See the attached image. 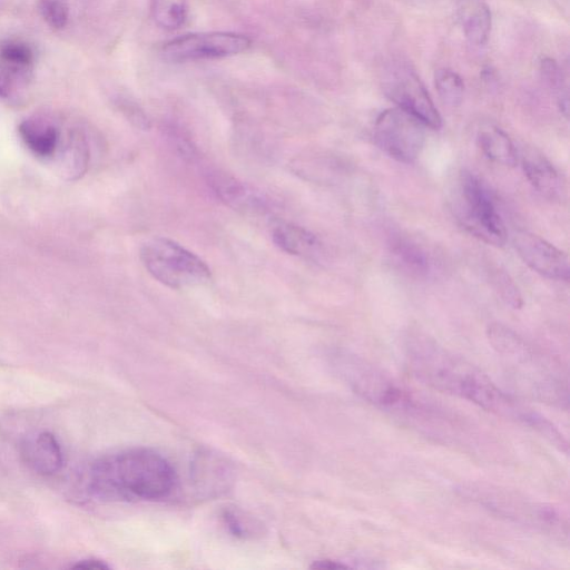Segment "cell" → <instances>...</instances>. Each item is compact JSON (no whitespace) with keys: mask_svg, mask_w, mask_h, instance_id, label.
Segmentation results:
<instances>
[{"mask_svg":"<svg viewBox=\"0 0 570 570\" xmlns=\"http://www.w3.org/2000/svg\"><path fill=\"white\" fill-rule=\"evenodd\" d=\"M461 494L484 509L542 533L568 538V521L557 508L527 499L518 492L485 483H469Z\"/></svg>","mask_w":570,"mask_h":570,"instance_id":"cell-5","label":"cell"},{"mask_svg":"<svg viewBox=\"0 0 570 570\" xmlns=\"http://www.w3.org/2000/svg\"><path fill=\"white\" fill-rule=\"evenodd\" d=\"M140 261L156 281L173 289L204 285L212 277L210 268L200 257L167 237L144 243Z\"/></svg>","mask_w":570,"mask_h":570,"instance_id":"cell-6","label":"cell"},{"mask_svg":"<svg viewBox=\"0 0 570 570\" xmlns=\"http://www.w3.org/2000/svg\"><path fill=\"white\" fill-rule=\"evenodd\" d=\"M250 46L252 39L238 32H194L167 41L161 55L171 62L215 60L243 53Z\"/></svg>","mask_w":570,"mask_h":570,"instance_id":"cell-10","label":"cell"},{"mask_svg":"<svg viewBox=\"0 0 570 570\" xmlns=\"http://www.w3.org/2000/svg\"><path fill=\"white\" fill-rule=\"evenodd\" d=\"M522 168L529 183L543 196L554 198L560 194V178L553 165L537 149L522 154Z\"/></svg>","mask_w":570,"mask_h":570,"instance_id":"cell-18","label":"cell"},{"mask_svg":"<svg viewBox=\"0 0 570 570\" xmlns=\"http://www.w3.org/2000/svg\"><path fill=\"white\" fill-rule=\"evenodd\" d=\"M79 3H81L82 6H87L88 3H90L91 1L94 0H78Z\"/></svg>","mask_w":570,"mask_h":570,"instance_id":"cell-31","label":"cell"},{"mask_svg":"<svg viewBox=\"0 0 570 570\" xmlns=\"http://www.w3.org/2000/svg\"><path fill=\"white\" fill-rule=\"evenodd\" d=\"M488 337L518 387L530 397L568 409L569 390L562 370L522 337L501 324L488 327Z\"/></svg>","mask_w":570,"mask_h":570,"instance_id":"cell-3","label":"cell"},{"mask_svg":"<svg viewBox=\"0 0 570 570\" xmlns=\"http://www.w3.org/2000/svg\"><path fill=\"white\" fill-rule=\"evenodd\" d=\"M176 471L161 454L145 448L124 450L96 460L88 489L105 500H159L176 488Z\"/></svg>","mask_w":570,"mask_h":570,"instance_id":"cell-2","label":"cell"},{"mask_svg":"<svg viewBox=\"0 0 570 570\" xmlns=\"http://www.w3.org/2000/svg\"><path fill=\"white\" fill-rule=\"evenodd\" d=\"M385 96L396 107L419 119L425 127L439 129L442 119L417 73L406 62H394L383 73Z\"/></svg>","mask_w":570,"mask_h":570,"instance_id":"cell-8","label":"cell"},{"mask_svg":"<svg viewBox=\"0 0 570 570\" xmlns=\"http://www.w3.org/2000/svg\"><path fill=\"white\" fill-rule=\"evenodd\" d=\"M21 455L31 470L42 475L57 473L63 463L61 446L50 432H39L27 438L21 444Z\"/></svg>","mask_w":570,"mask_h":570,"instance_id":"cell-16","label":"cell"},{"mask_svg":"<svg viewBox=\"0 0 570 570\" xmlns=\"http://www.w3.org/2000/svg\"><path fill=\"white\" fill-rule=\"evenodd\" d=\"M332 363L354 393L385 412L416 420L441 414L389 373L362 357L338 354Z\"/></svg>","mask_w":570,"mask_h":570,"instance_id":"cell-4","label":"cell"},{"mask_svg":"<svg viewBox=\"0 0 570 570\" xmlns=\"http://www.w3.org/2000/svg\"><path fill=\"white\" fill-rule=\"evenodd\" d=\"M51 161L56 165L57 171L68 180H76L85 175L90 161V145L86 130L78 125L67 127Z\"/></svg>","mask_w":570,"mask_h":570,"instance_id":"cell-13","label":"cell"},{"mask_svg":"<svg viewBox=\"0 0 570 570\" xmlns=\"http://www.w3.org/2000/svg\"><path fill=\"white\" fill-rule=\"evenodd\" d=\"M434 86L441 101L449 107H458L463 99L464 83L453 70L440 68L434 72Z\"/></svg>","mask_w":570,"mask_h":570,"instance_id":"cell-24","label":"cell"},{"mask_svg":"<svg viewBox=\"0 0 570 570\" xmlns=\"http://www.w3.org/2000/svg\"><path fill=\"white\" fill-rule=\"evenodd\" d=\"M425 126L399 107L382 111L374 124V141L397 161L411 164L425 144Z\"/></svg>","mask_w":570,"mask_h":570,"instance_id":"cell-9","label":"cell"},{"mask_svg":"<svg viewBox=\"0 0 570 570\" xmlns=\"http://www.w3.org/2000/svg\"><path fill=\"white\" fill-rule=\"evenodd\" d=\"M149 11L154 22L161 29H179L188 17L187 0H149Z\"/></svg>","mask_w":570,"mask_h":570,"instance_id":"cell-23","label":"cell"},{"mask_svg":"<svg viewBox=\"0 0 570 570\" xmlns=\"http://www.w3.org/2000/svg\"><path fill=\"white\" fill-rule=\"evenodd\" d=\"M405 358L413 376L428 386L522 423L559 451H568V441L544 415L502 391L475 365L449 352L428 336H409L405 343Z\"/></svg>","mask_w":570,"mask_h":570,"instance_id":"cell-1","label":"cell"},{"mask_svg":"<svg viewBox=\"0 0 570 570\" xmlns=\"http://www.w3.org/2000/svg\"><path fill=\"white\" fill-rule=\"evenodd\" d=\"M274 244L284 253L303 258H314L322 244L308 229L292 223H277L272 229Z\"/></svg>","mask_w":570,"mask_h":570,"instance_id":"cell-17","label":"cell"},{"mask_svg":"<svg viewBox=\"0 0 570 570\" xmlns=\"http://www.w3.org/2000/svg\"><path fill=\"white\" fill-rule=\"evenodd\" d=\"M348 566L341 562V561H334V560H318L315 561L313 564V568L318 569H337V568H347Z\"/></svg>","mask_w":570,"mask_h":570,"instance_id":"cell-30","label":"cell"},{"mask_svg":"<svg viewBox=\"0 0 570 570\" xmlns=\"http://www.w3.org/2000/svg\"><path fill=\"white\" fill-rule=\"evenodd\" d=\"M18 131L33 155L51 160L59 148L63 128L56 118L38 115L24 119Z\"/></svg>","mask_w":570,"mask_h":570,"instance_id":"cell-15","label":"cell"},{"mask_svg":"<svg viewBox=\"0 0 570 570\" xmlns=\"http://www.w3.org/2000/svg\"><path fill=\"white\" fill-rule=\"evenodd\" d=\"M115 105L134 127L144 131L150 129V119L138 102L129 97L120 95L115 98Z\"/></svg>","mask_w":570,"mask_h":570,"instance_id":"cell-27","label":"cell"},{"mask_svg":"<svg viewBox=\"0 0 570 570\" xmlns=\"http://www.w3.org/2000/svg\"><path fill=\"white\" fill-rule=\"evenodd\" d=\"M513 245L520 258L534 272L550 279L569 281V258L554 245L528 230L515 232Z\"/></svg>","mask_w":570,"mask_h":570,"instance_id":"cell-12","label":"cell"},{"mask_svg":"<svg viewBox=\"0 0 570 570\" xmlns=\"http://www.w3.org/2000/svg\"><path fill=\"white\" fill-rule=\"evenodd\" d=\"M71 567L72 568H81V569H100V570L109 568L108 564H106L104 561L97 560V559L80 560L77 563L72 564Z\"/></svg>","mask_w":570,"mask_h":570,"instance_id":"cell-29","label":"cell"},{"mask_svg":"<svg viewBox=\"0 0 570 570\" xmlns=\"http://www.w3.org/2000/svg\"><path fill=\"white\" fill-rule=\"evenodd\" d=\"M36 66L32 45L19 38L0 39V98H11L30 83Z\"/></svg>","mask_w":570,"mask_h":570,"instance_id":"cell-11","label":"cell"},{"mask_svg":"<svg viewBox=\"0 0 570 570\" xmlns=\"http://www.w3.org/2000/svg\"><path fill=\"white\" fill-rule=\"evenodd\" d=\"M476 142L484 156L491 161L513 167L518 161L517 149L510 137L494 125H485L476 135Z\"/></svg>","mask_w":570,"mask_h":570,"instance_id":"cell-19","label":"cell"},{"mask_svg":"<svg viewBox=\"0 0 570 570\" xmlns=\"http://www.w3.org/2000/svg\"><path fill=\"white\" fill-rule=\"evenodd\" d=\"M194 465L193 474L199 491L219 493L227 488L230 475L225 461L216 455L204 453Z\"/></svg>","mask_w":570,"mask_h":570,"instance_id":"cell-20","label":"cell"},{"mask_svg":"<svg viewBox=\"0 0 570 570\" xmlns=\"http://www.w3.org/2000/svg\"><path fill=\"white\" fill-rule=\"evenodd\" d=\"M207 183L217 198L235 210L254 214L266 210V200L258 193L227 173L209 171Z\"/></svg>","mask_w":570,"mask_h":570,"instance_id":"cell-14","label":"cell"},{"mask_svg":"<svg viewBox=\"0 0 570 570\" xmlns=\"http://www.w3.org/2000/svg\"><path fill=\"white\" fill-rule=\"evenodd\" d=\"M540 73L544 82L552 89L561 91L563 75L559 65L552 58H544L540 62Z\"/></svg>","mask_w":570,"mask_h":570,"instance_id":"cell-28","label":"cell"},{"mask_svg":"<svg viewBox=\"0 0 570 570\" xmlns=\"http://www.w3.org/2000/svg\"><path fill=\"white\" fill-rule=\"evenodd\" d=\"M392 256L411 275L423 276L428 273L430 264L429 258L421 247L411 240L396 237L391 245Z\"/></svg>","mask_w":570,"mask_h":570,"instance_id":"cell-22","label":"cell"},{"mask_svg":"<svg viewBox=\"0 0 570 570\" xmlns=\"http://www.w3.org/2000/svg\"><path fill=\"white\" fill-rule=\"evenodd\" d=\"M461 24L465 39L472 46L480 47L487 43L492 17L489 7L483 2H475L463 10Z\"/></svg>","mask_w":570,"mask_h":570,"instance_id":"cell-21","label":"cell"},{"mask_svg":"<svg viewBox=\"0 0 570 570\" xmlns=\"http://www.w3.org/2000/svg\"><path fill=\"white\" fill-rule=\"evenodd\" d=\"M222 519L227 530L237 538H254L262 533V524L239 509H225Z\"/></svg>","mask_w":570,"mask_h":570,"instance_id":"cell-25","label":"cell"},{"mask_svg":"<svg viewBox=\"0 0 570 570\" xmlns=\"http://www.w3.org/2000/svg\"><path fill=\"white\" fill-rule=\"evenodd\" d=\"M39 11L49 27L62 29L69 19V2L68 0H39Z\"/></svg>","mask_w":570,"mask_h":570,"instance_id":"cell-26","label":"cell"},{"mask_svg":"<svg viewBox=\"0 0 570 570\" xmlns=\"http://www.w3.org/2000/svg\"><path fill=\"white\" fill-rule=\"evenodd\" d=\"M455 214L461 225L478 239L493 246L504 245L508 236L504 223L489 189L473 173L460 175Z\"/></svg>","mask_w":570,"mask_h":570,"instance_id":"cell-7","label":"cell"}]
</instances>
